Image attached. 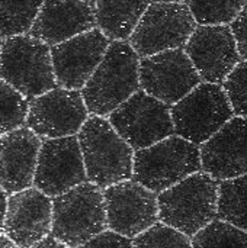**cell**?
I'll return each mask as SVG.
<instances>
[{"label": "cell", "instance_id": "15", "mask_svg": "<svg viewBox=\"0 0 247 248\" xmlns=\"http://www.w3.org/2000/svg\"><path fill=\"white\" fill-rule=\"evenodd\" d=\"M183 51L202 83L223 84L240 62L230 26H197Z\"/></svg>", "mask_w": 247, "mask_h": 248}, {"label": "cell", "instance_id": "6", "mask_svg": "<svg viewBox=\"0 0 247 248\" xmlns=\"http://www.w3.org/2000/svg\"><path fill=\"white\" fill-rule=\"evenodd\" d=\"M0 78L25 99H35L55 89L51 46L29 35L4 39L0 54Z\"/></svg>", "mask_w": 247, "mask_h": 248}, {"label": "cell", "instance_id": "24", "mask_svg": "<svg viewBox=\"0 0 247 248\" xmlns=\"http://www.w3.org/2000/svg\"><path fill=\"white\" fill-rule=\"evenodd\" d=\"M29 102L10 84L0 78V137L26 124Z\"/></svg>", "mask_w": 247, "mask_h": 248}, {"label": "cell", "instance_id": "28", "mask_svg": "<svg viewBox=\"0 0 247 248\" xmlns=\"http://www.w3.org/2000/svg\"><path fill=\"white\" fill-rule=\"evenodd\" d=\"M77 248H134L132 241L111 230H106Z\"/></svg>", "mask_w": 247, "mask_h": 248}, {"label": "cell", "instance_id": "30", "mask_svg": "<svg viewBox=\"0 0 247 248\" xmlns=\"http://www.w3.org/2000/svg\"><path fill=\"white\" fill-rule=\"evenodd\" d=\"M29 248H70V247H67V246H64L63 243L57 241L52 235H48L47 238H44L42 241L36 243L35 246H32V247H29Z\"/></svg>", "mask_w": 247, "mask_h": 248}, {"label": "cell", "instance_id": "17", "mask_svg": "<svg viewBox=\"0 0 247 248\" xmlns=\"http://www.w3.org/2000/svg\"><path fill=\"white\" fill-rule=\"evenodd\" d=\"M201 169L218 180L247 174V119L231 118L199 148Z\"/></svg>", "mask_w": 247, "mask_h": 248}, {"label": "cell", "instance_id": "4", "mask_svg": "<svg viewBox=\"0 0 247 248\" xmlns=\"http://www.w3.org/2000/svg\"><path fill=\"white\" fill-rule=\"evenodd\" d=\"M51 235L70 248H77L106 231L103 192L86 182L52 198Z\"/></svg>", "mask_w": 247, "mask_h": 248}, {"label": "cell", "instance_id": "5", "mask_svg": "<svg viewBox=\"0 0 247 248\" xmlns=\"http://www.w3.org/2000/svg\"><path fill=\"white\" fill-rule=\"evenodd\" d=\"M199 171V147L178 135L134 151L132 177L156 195Z\"/></svg>", "mask_w": 247, "mask_h": 248}, {"label": "cell", "instance_id": "16", "mask_svg": "<svg viewBox=\"0 0 247 248\" xmlns=\"http://www.w3.org/2000/svg\"><path fill=\"white\" fill-rule=\"evenodd\" d=\"M52 202L35 187L7 198L3 234L19 248H29L51 232Z\"/></svg>", "mask_w": 247, "mask_h": 248}, {"label": "cell", "instance_id": "18", "mask_svg": "<svg viewBox=\"0 0 247 248\" xmlns=\"http://www.w3.org/2000/svg\"><path fill=\"white\" fill-rule=\"evenodd\" d=\"M95 25V1H44L28 35L54 46Z\"/></svg>", "mask_w": 247, "mask_h": 248}, {"label": "cell", "instance_id": "12", "mask_svg": "<svg viewBox=\"0 0 247 248\" xmlns=\"http://www.w3.org/2000/svg\"><path fill=\"white\" fill-rule=\"evenodd\" d=\"M89 118L82 92L55 87L29 102L26 126L39 138L76 137Z\"/></svg>", "mask_w": 247, "mask_h": 248}, {"label": "cell", "instance_id": "25", "mask_svg": "<svg viewBox=\"0 0 247 248\" xmlns=\"http://www.w3.org/2000/svg\"><path fill=\"white\" fill-rule=\"evenodd\" d=\"M198 26H230L245 3L240 1H188Z\"/></svg>", "mask_w": 247, "mask_h": 248}, {"label": "cell", "instance_id": "20", "mask_svg": "<svg viewBox=\"0 0 247 248\" xmlns=\"http://www.w3.org/2000/svg\"><path fill=\"white\" fill-rule=\"evenodd\" d=\"M148 4L147 1H95L98 29L112 42L130 39Z\"/></svg>", "mask_w": 247, "mask_h": 248}, {"label": "cell", "instance_id": "13", "mask_svg": "<svg viewBox=\"0 0 247 248\" xmlns=\"http://www.w3.org/2000/svg\"><path fill=\"white\" fill-rule=\"evenodd\" d=\"M86 169L77 137L42 141L33 179L35 189L52 199L86 183Z\"/></svg>", "mask_w": 247, "mask_h": 248}, {"label": "cell", "instance_id": "9", "mask_svg": "<svg viewBox=\"0 0 247 248\" xmlns=\"http://www.w3.org/2000/svg\"><path fill=\"white\" fill-rule=\"evenodd\" d=\"M109 124L135 151L151 147L175 134L170 108L143 90L114 110Z\"/></svg>", "mask_w": 247, "mask_h": 248}, {"label": "cell", "instance_id": "3", "mask_svg": "<svg viewBox=\"0 0 247 248\" xmlns=\"http://www.w3.org/2000/svg\"><path fill=\"white\" fill-rule=\"evenodd\" d=\"M218 182L204 171L157 195L162 224L192 238L217 217Z\"/></svg>", "mask_w": 247, "mask_h": 248}, {"label": "cell", "instance_id": "32", "mask_svg": "<svg viewBox=\"0 0 247 248\" xmlns=\"http://www.w3.org/2000/svg\"><path fill=\"white\" fill-rule=\"evenodd\" d=\"M0 248H19L10 238H7L4 234H0Z\"/></svg>", "mask_w": 247, "mask_h": 248}, {"label": "cell", "instance_id": "33", "mask_svg": "<svg viewBox=\"0 0 247 248\" xmlns=\"http://www.w3.org/2000/svg\"><path fill=\"white\" fill-rule=\"evenodd\" d=\"M1 44H3V41H1V36H0V54H1Z\"/></svg>", "mask_w": 247, "mask_h": 248}, {"label": "cell", "instance_id": "19", "mask_svg": "<svg viewBox=\"0 0 247 248\" xmlns=\"http://www.w3.org/2000/svg\"><path fill=\"white\" fill-rule=\"evenodd\" d=\"M42 141L28 126L0 137V187L13 195L33 186Z\"/></svg>", "mask_w": 247, "mask_h": 248}, {"label": "cell", "instance_id": "29", "mask_svg": "<svg viewBox=\"0 0 247 248\" xmlns=\"http://www.w3.org/2000/svg\"><path fill=\"white\" fill-rule=\"evenodd\" d=\"M231 33L236 41L237 52L243 61H247V3L243 4L242 12L230 25Z\"/></svg>", "mask_w": 247, "mask_h": 248}, {"label": "cell", "instance_id": "8", "mask_svg": "<svg viewBox=\"0 0 247 248\" xmlns=\"http://www.w3.org/2000/svg\"><path fill=\"white\" fill-rule=\"evenodd\" d=\"M175 134L195 145L205 144L234 113L218 84L201 83L182 100L172 106Z\"/></svg>", "mask_w": 247, "mask_h": 248}, {"label": "cell", "instance_id": "27", "mask_svg": "<svg viewBox=\"0 0 247 248\" xmlns=\"http://www.w3.org/2000/svg\"><path fill=\"white\" fill-rule=\"evenodd\" d=\"M234 116L247 119V61H240L223 83Z\"/></svg>", "mask_w": 247, "mask_h": 248}, {"label": "cell", "instance_id": "7", "mask_svg": "<svg viewBox=\"0 0 247 248\" xmlns=\"http://www.w3.org/2000/svg\"><path fill=\"white\" fill-rule=\"evenodd\" d=\"M197 22L186 3H150L130 38L131 48L138 57L147 58L170 49H183Z\"/></svg>", "mask_w": 247, "mask_h": 248}, {"label": "cell", "instance_id": "1", "mask_svg": "<svg viewBox=\"0 0 247 248\" xmlns=\"http://www.w3.org/2000/svg\"><path fill=\"white\" fill-rule=\"evenodd\" d=\"M140 90V57L125 41L111 42L102 62L95 70L82 97L87 112L109 116Z\"/></svg>", "mask_w": 247, "mask_h": 248}, {"label": "cell", "instance_id": "31", "mask_svg": "<svg viewBox=\"0 0 247 248\" xmlns=\"http://www.w3.org/2000/svg\"><path fill=\"white\" fill-rule=\"evenodd\" d=\"M6 209H7V193L0 187V231L3 230Z\"/></svg>", "mask_w": 247, "mask_h": 248}, {"label": "cell", "instance_id": "22", "mask_svg": "<svg viewBox=\"0 0 247 248\" xmlns=\"http://www.w3.org/2000/svg\"><path fill=\"white\" fill-rule=\"evenodd\" d=\"M41 6L35 1H0V36L9 39L29 32Z\"/></svg>", "mask_w": 247, "mask_h": 248}, {"label": "cell", "instance_id": "26", "mask_svg": "<svg viewBox=\"0 0 247 248\" xmlns=\"http://www.w3.org/2000/svg\"><path fill=\"white\" fill-rule=\"evenodd\" d=\"M134 248H192L191 240L182 232L157 222L134 238Z\"/></svg>", "mask_w": 247, "mask_h": 248}, {"label": "cell", "instance_id": "23", "mask_svg": "<svg viewBox=\"0 0 247 248\" xmlns=\"http://www.w3.org/2000/svg\"><path fill=\"white\" fill-rule=\"evenodd\" d=\"M192 248H247V232L214 219L191 240Z\"/></svg>", "mask_w": 247, "mask_h": 248}, {"label": "cell", "instance_id": "21", "mask_svg": "<svg viewBox=\"0 0 247 248\" xmlns=\"http://www.w3.org/2000/svg\"><path fill=\"white\" fill-rule=\"evenodd\" d=\"M217 217L247 232V174L220 182Z\"/></svg>", "mask_w": 247, "mask_h": 248}, {"label": "cell", "instance_id": "10", "mask_svg": "<svg viewBox=\"0 0 247 248\" xmlns=\"http://www.w3.org/2000/svg\"><path fill=\"white\" fill-rule=\"evenodd\" d=\"M202 81L186 52L165 51L140 60V87L167 106L176 105Z\"/></svg>", "mask_w": 247, "mask_h": 248}, {"label": "cell", "instance_id": "2", "mask_svg": "<svg viewBox=\"0 0 247 248\" xmlns=\"http://www.w3.org/2000/svg\"><path fill=\"white\" fill-rule=\"evenodd\" d=\"M77 140L89 183L105 190L132 177L134 150L118 135L108 119L89 116Z\"/></svg>", "mask_w": 247, "mask_h": 248}, {"label": "cell", "instance_id": "11", "mask_svg": "<svg viewBox=\"0 0 247 248\" xmlns=\"http://www.w3.org/2000/svg\"><path fill=\"white\" fill-rule=\"evenodd\" d=\"M108 228L135 238L159 222L157 195L135 180H125L103 190Z\"/></svg>", "mask_w": 247, "mask_h": 248}, {"label": "cell", "instance_id": "14", "mask_svg": "<svg viewBox=\"0 0 247 248\" xmlns=\"http://www.w3.org/2000/svg\"><path fill=\"white\" fill-rule=\"evenodd\" d=\"M109 45V39L95 28L51 46L57 84L67 90H82L102 62Z\"/></svg>", "mask_w": 247, "mask_h": 248}]
</instances>
